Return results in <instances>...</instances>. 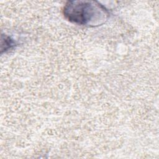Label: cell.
<instances>
[{"mask_svg":"<svg viewBox=\"0 0 159 159\" xmlns=\"http://www.w3.org/2000/svg\"><path fill=\"white\" fill-rule=\"evenodd\" d=\"M64 15L70 22L88 25L99 20V15H106V11L100 4L94 1H69L64 7Z\"/></svg>","mask_w":159,"mask_h":159,"instance_id":"obj_1","label":"cell"}]
</instances>
